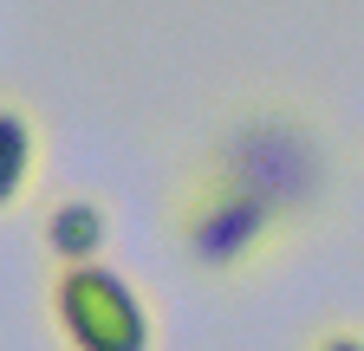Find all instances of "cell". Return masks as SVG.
<instances>
[{
	"instance_id": "6da1fadb",
	"label": "cell",
	"mask_w": 364,
	"mask_h": 351,
	"mask_svg": "<svg viewBox=\"0 0 364 351\" xmlns=\"http://www.w3.org/2000/svg\"><path fill=\"white\" fill-rule=\"evenodd\" d=\"M280 222H287V208L273 195L208 169V183L182 202V247H189V260L202 274H235L280 234Z\"/></svg>"
},
{
	"instance_id": "7a4b0ae2",
	"label": "cell",
	"mask_w": 364,
	"mask_h": 351,
	"mask_svg": "<svg viewBox=\"0 0 364 351\" xmlns=\"http://www.w3.org/2000/svg\"><path fill=\"white\" fill-rule=\"evenodd\" d=\"M53 325L65 351H150L156 325L150 306L117 267L91 260V267H59L53 280Z\"/></svg>"
},
{
	"instance_id": "3957f363",
	"label": "cell",
	"mask_w": 364,
	"mask_h": 351,
	"mask_svg": "<svg viewBox=\"0 0 364 351\" xmlns=\"http://www.w3.org/2000/svg\"><path fill=\"white\" fill-rule=\"evenodd\" d=\"M208 169L235 176V183H247V189H260V195H273L287 215H293L299 202H312V189L326 183L318 150L299 137V130H287L280 117H254V124H241L235 137H228V150H215Z\"/></svg>"
},
{
	"instance_id": "277c9868",
	"label": "cell",
	"mask_w": 364,
	"mask_h": 351,
	"mask_svg": "<svg viewBox=\"0 0 364 351\" xmlns=\"http://www.w3.org/2000/svg\"><path fill=\"white\" fill-rule=\"evenodd\" d=\"M46 254H53V267H91V260H105V241H111V215L105 202L91 195H65L46 208Z\"/></svg>"
},
{
	"instance_id": "5b68a950",
	"label": "cell",
	"mask_w": 364,
	"mask_h": 351,
	"mask_svg": "<svg viewBox=\"0 0 364 351\" xmlns=\"http://www.w3.org/2000/svg\"><path fill=\"white\" fill-rule=\"evenodd\" d=\"M33 156H39V137H33V117L20 104H0V215L20 208L26 183H33Z\"/></svg>"
},
{
	"instance_id": "8992f818",
	"label": "cell",
	"mask_w": 364,
	"mask_h": 351,
	"mask_svg": "<svg viewBox=\"0 0 364 351\" xmlns=\"http://www.w3.org/2000/svg\"><path fill=\"white\" fill-rule=\"evenodd\" d=\"M312 351H364V332H326Z\"/></svg>"
}]
</instances>
